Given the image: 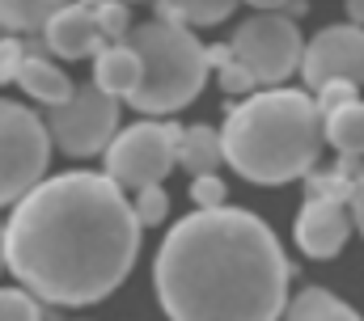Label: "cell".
<instances>
[{"label": "cell", "instance_id": "52a82bcc", "mask_svg": "<svg viewBox=\"0 0 364 321\" xmlns=\"http://www.w3.org/2000/svg\"><path fill=\"white\" fill-rule=\"evenodd\" d=\"M174 136L178 127L170 123H136L127 131H119L106 144V173L119 190H144V186H161V178L174 169Z\"/></svg>", "mask_w": 364, "mask_h": 321}, {"label": "cell", "instance_id": "4316f807", "mask_svg": "<svg viewBox=\"0 0 364 321\" xmlns=\"http://www.w3.org/2000/svg\"><path fill=\"white\" fill-rule=\"evenodd\" d=\"M348 13H352V26H364V0H343Z\"/></svg>", "mask_w": 364, "mask_h": 321}, {"label": "cell", "instance_id": "5b68a950", "mask_svg": "<svg viewBox=\"0 0 364 321\" xmlns=\"http://www.w3.org/2000/svg\"><path fill=\"white\" fill-rule=\"evenodd\" d=\"M47 157H51V140L43 119L26 106L0 102V207L30 195L43 182Z\"/></svg>", "mask_w": 364, "mask_h": 321}, {"label": "cell", "instance_id": "484cf974", "mask_svg": "<svg viewBox=\"0 0 364 321\" xmlns=\"http://www.w3.org/2000/svg\"><path fill=\"white\" fill-rule=\"evenodd\" d=\"M348 203H352V216H356V229L364 233V165H360V173L352 178V199H348Z\"/></svg>", "mask_w": 364, "mask_h": 321}, {"label": "cell", "instance_id": "2e32d148", "mask_svg": "<svg viewBox=\"0 0 364 321\" xmlns=\"http://www.w3.org/2000/svg\"><path fill=\"white\" fill-rule=\"evenodd\" d=\"M284 321H364V317L352 313L339 296H331L322 288H305L296 300H288V317Z\"/></svg>", "mask_w": 364, "mask_h": 321}, {"label": "cell", "instance_id": "8fae6325", "mask_svg": "<svg viewBox=\"0 0 364 321\" xmlns=\"http://www.w3.org/2000/svg\"><path fill=\"white\" fill-rule=\"evenodd\" d=\"M47 47L60 55V60H85V55H97L106 43L97 34V21H93V9H81V4H64L47 26Z\"/></svg>", "mask_w": 364, "mask_h": 321}, {"label": "cell", "instance_id": "6da1fadb", "mask_svg": "<svg viewBox=\"0 0 364 321\" xmlns=\"http://www.w3.org/2000/svg\"><path fill=\"white\" fill-rule=\"evenodd\" d=\"M140 249L127 195L102 173H60L17 199L4 224V266L34 300L93 305L110 296Z\"/></svg>", "mask_w": 364, "mask_h": 321}, {"label": "cell", "instance_id": "4fadbf2b", "mask_svg": "<svg viewBox=\"0 0 364 321\" xmlns=\"http://www.w3.org/2000/svg\"><path fill=\"white\" fill-rule=\"evenodd\" d=\"M93 89H102L106 97H132L140 85V60L127 43H106L93 55Z\"/></svg>", "mask_w": 364, "mask_h": 321}, {"label": "cell", "instance_id": "603a6c76", "mask_svg": "<svg viewBox=\"0 0 364 321\" xmlns=\"http://www.w3.org/2000/svg\"><path fill=\"white\" fill-rule=\"evenodd\" d=\"M191 199L199 203V212H212V207H225V182L216 173H203L191 182Z\"/></svg>", "mask_w": 364, "mask_h": 321}, {"label": "cell", "instance_id": "30bf717a", "mask_svg": "<svg viewBox=\"0 0 364 321\" xmlns=\"http://www.w3.org/2000/svg\"><path fill=\"white\" fill-rule=\"evenodd\" d=\"M352 233L348 207L343 203H326V199H309L296 216V245L309 258H335L343 249V241Z\"/></svg>", "mask_w": 364, "mask_h": 321}, {"label": "cell", "instance_id": "8992f818", "mask_svg": "<svg viewBox=\"0 0 364 321\" xmlns=\"http://www.w3.org/2000/svg\"><path fill=\"white\" fill-rule=\"evenodd\" d=\"M301 51H305L301 30L284 13H259L242 21L229 43V55L246 68V77L255 85H272V89L279 80H288V72L301 68Z\"/></svg>", "mask_w": 364, "mask_h": 321}, {"label": "cell", "instance_id": "7c38bea8", "mask_svg": "<svg viewBox=\"0 0 364 321\" xmlns=\"http://www.w3.org/2000/svg\"><path fill=\"white\" fill-rule=\"evenodd\" d=\"M13 80L26 89V97H34V102H43L47 110H55V106H64L68 97H73V80L64 68H55L47 55H38V51H26L21 55V64H17V72Z\"/></svg>", "mask_w": 364, "mask_h": 321}, {"label": "cell", "instance_id": "277c9868", "mask_svg": "<svg viewBox=\"0 0 364 321\" xmlns=\"http://www.w3.org/2000/svg\"><path fill=\"white\" fill-rule=\"evenodd\" d=\"M123 43L140 60V85L127 97L136 110L170 114V110H182L199 97V89L208 80V60H203V43L182 21L157 17V21L132 26Z\"/></svg>", "mask_w": 364, "mask_h": 321}, {"label": "cell", "instance_id": "5bb4252c", "mask_svg": "<svg viewBox=\"0 0 364 321\" xmlns=\"http://www.w3.org/2000/svg\"><path fill=\"white\" fill-rule=\"evenodd\" d=\"M220 131L216 127H186L174 136V165L182 169H191L195 178H203V173H216V165H220Z\"/></svg>", "mask_w": 364, "mask_h": 321}, {"label": "cell", "instance_id": "3957f363", "mask_svg": "<svg viewBox=\"0 0 364 321\" xmlns=\"http://www.w3.org/2000/svg\"><path fill=\"white\" fill-rule=\"evenodd\" d=\"M322 153V119L301 89H267L246 97L220 127V157L242 178L279 186L305 178Z\"/></svg>", "mask_w": 364, "mask_h": 321}, {"label": "cell", "instance_id": "7402d4cb", "mask_svg": "<svg viewBox=\"0 0 364 321\" xmlns=\"http://www.w3.org/2000/svg\"><path fill=\"white\" fill-rule=\"evenodd\" d=\"M360 93H356V85H343V80H335V85H322L318 89V97H314V110H318V119H331L335 110H343L348 102H356Z\"/></svg>", "mask_w": 364, "mask_h": 321}, {"label": "cell", "instance_id": "ac0fdd59", "mask_svg": "<svg viewBox=\"0 0 364 321\" xmlns=\"http://www.w3.org/2000/svg\"><path fill=\"white\" fill-rule=\"evenodd\" d=\"M237 0H161V21H195V26H212L225 21L233 13Z\"/></svg>", "mask_w": 364, "mask_h": 321}, {"label": "cell", "instance_id": "7a4b0ae2", "mask_svg": "<svg viewBox=\"0 0 364 321\" xmlns=\"http://www.w3.org/2000/svg\"><path fill=\"white\" fill-rule=\"evenodd\" d=\"M288 279L275 233L242 207L186 216L157 254V296L170 321H275Z\"/></svg>", "mask_w": 364, "mask_h": 321}, {"label": "cell", "instance_id": "e0dca14e", "mask_svg": "<svg viewBox=\"0 0 364 321\" xmlns=\"http://www.w3.org/2000/svg\"><path fill=\"white\" fill-rule=\"evenodd\" d=\"M64 4H73V0H0V26L4 30H43Z\"/></svg>", "mask_w": 364, "mask_h": 321}, {"label": "cell", "instance_id": "cb8c5ba5", "mask_svg": "<svg viewBox=\"0 0 364 321\" xmlns=\"http://www.w3.org/2000/svg\"><path fill=\"white\" fill-rule=\"evenodd\" d=\"M216 72H220V89H225V93H250V89H255V80L246 77V68H242L237 60L220 64Z\"/></svg>", "mask_w": 364, "mask_h": 321}, {"label": "cell", "instance_id": "9a60e30c", "mask_svg": "<svg viewBox=\"0 0 364 321\" xmlns=\"http://www.w3.org/2000/svg\"><path fill=\"white\" fill-rule=\"evenodd\" d=\"M322 136L343 153V160L364 157V102H348L343 110H335L331 119H322Z\"/></svg>", "mask_w": 364, "mask_h": 321}, {"label": "cell", "instance_id": "9c48e42d", "mask_svg": "<svg viewBox=\"0 0 364 321\" xmlns=\"http://www.w3.org/2000/svg\"><path fill=\"white\" fill-rule=\"evenodd\" d=\"M301 72L309 89L322 85H360L364 80V30L360 26H326L301 51Z\"/></svg>", "mask_w": 364, "mask_h": 321}, {"label": "cell", "instance_id": "f1b7e54d", "mask_svg": "<svg viewBox=\"0 0 364 321\" xmlns=\"http://www.w3.org/2000/svg\"><path fill=\"white\" fill-rule=\"evenodd\" d=\"M250 4H259V9H263V13H272V9H284V4H288V0H250Z\"/></svg>", "mask_w": 364, "mask_h": 321}, {"label": "cell", "instance_id": "d6986e66", "mask_svg": "<svg viewBox=\"0 0 364 321\" xmlns=\"http://www.w3.org/2000/svg\"><path fill=\"white\" fill-rule=\"evenodd\" d=\"M127 207H132V220L144 229H153V224H161L166 220V212H170V199H166V190L161 186H144V190H136V199H127Z\"/></svg>", "mask_w": 364, "mask_h": 321}, {"label": "cell", "instance_id": "83f0119b", "mask_svg": "<svg viewBox=\"0 0 364 321\" xmlns=\"http://www.w3.org/2000/svg\"><path fill=\"white\" fill-rule=\"evenodd\" d=\"M73 4H81V9H106V4H127V0H73Z\"/></svg>", "mask_w": 364, "mask_h": 321}, {"label": "cell", "instance_id": "44dd1931", "mask_svg": "<svg viewBox=\"0 0 364 321\" xmlns=\"http://www.w3.org/2000/svg\"><path fill=\"white\" fill-rule=\"evenodd\" d=\"M93 21H97L102 43H123V38H127V30H132V13H127V4H106V9H93Z\"/></svg>", "mask_w": 364, "mask_h": 321}, {"label": "cell", "instance_id": "ffe728a7", "mask_svg": "<svg viewBox=\"0 0 364 321\" xmlns=\"http://www.w3.org/2000/svg\"><path fill=\"white\" fill-rule=\"evenodd\" d=\"M0 321H43V305L21 288H0Z\"/></svg>", "mask_w": 364, "mask_h": 321}, {"label": "cell", "instance_id": "d4e9b609", "mask_svg": "<svg viewBox=\"0 0 364 321\" xmlns=\"http://www.w3.org/2000/svg\"><path fill=\"white\" fill-rule=\"evenodd\" d=\"M21 55H26V47H21L17 38H0V85L13 80L17 64H21Z\"/></svg>", "mask_w": 364, "mask_h": 321}, {"label": "cell", "instance_id": "f546056e", "mask_svg": "<svg viewBox=\"0 0 364 321\" xmlns=\"http://www.w3.org/2000/svg\"><path fill=\"white\" fill-rule=\"evenodd\" d=\"M0 271H4V229H0Z\"/></svg>", "mask_w": 364, "mask_h": 321}, {"label": "cell", "instance_id": "ba28073f", "mask_svg": "<svg viewBox=\"0 0 364 321\" xmlns=\"http://www.w3.org/2000/svg\"><path fill=\"white\" fill-rule=\"evenodd\" d=\"M43 127H47V140H55L68 157H97L114 140L119 102L93 85H81V89H73V97L64 106H55L47 114Z\"/></svg>", "mask_w": 364, "mask_h": 321}]
</instances>
